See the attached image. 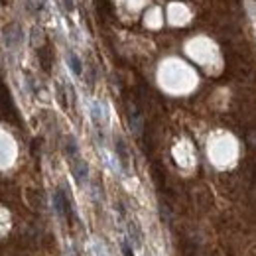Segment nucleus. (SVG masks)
I'll use <instances>...</instances> for the list:
<instances>
[{
  "mask_svg": "<svg viewBox=\"0 0 256 256\" xmlns=\"http://www.w3.org/2000/svg\"><path fill=\"white\" fill-rule=\"evenodd\" d=\"M54 205H56V211L62 217H69L71 215V203H69V197L65 195L64 190H56V193H54Z\"/></svg>",
  "mask_w": 256,
  "mask_h": 256,
  "instance_id": "f257e3e1",
  "label": "nucleus"
},
{
  "mask_svg": "<svg viewBox=\"0 0 256 256\" xmlns=\"http://www.w3.org/2000/svg\"><path fill=\"white\" fill-rule=\"evenodd\" d=\"M2 36H4L6 46H8V48H14V46L22 40V30H20L16 24H10V26H6V28L2 30Z\"/></svg>",
  "mask_w": 256,
  "mask_h": 256,
  "instance_id": "f03ea898",
  "label": "nucleus"
},
{
  "mask_svg": "<svg viewBox=\"0 0 256 256\" xmlns=\"http://www.w3.org/2000/svg\"><path fill=\"white\" fill-rule=\"evenodd\" d=\"M128 118H130V126H132V130H134L136 134H140V130H142V118H140V114H138V110H136L134 106L128 108Z\"/></svg>",
  "mask_w": 256,
  "mask_h": 256,
  "instance_id": "7ed1b4c3",
  "label": "nucleus"
},
{
  "mask_svg": "<svg viewBox=\"0 0 256 256\" xmlns=\"http://www.w3.org/2000/svg\"><path fill=\"white\" fill-rule=\"evenodd\" d=\"M73 174H75V178L79 182H85L87 180V164L81 160H75V164H73Z\"/></svg>",
  "mask_w": 256,
  "mask_h": 256,
  "instance_id": "20e7f679",
  "label": "nucleus"
},
{
  "mask_svg": "<svg viewBox=\"0 0 256 256\" xmlns=\"http://www.w3.org/2000/svg\"><path fill=\"white\" fill-rule=\"evenodd\" d=\"M67 64H69V67H71V71L75 73V75H81V69H83V65H81V62H79V58L71 52L69 56H67Z\"/></svg>",
  "mask_w": 256,
  "mask_h": 256,
  "instance_id": "39448f33",
  "label": "nucleus"
},
{
  "mask_svg": "<svg viewBox=\"0 0 256 256\" xmlns=\"http://www.w3.org/2000/svg\"><path fill=\"white\" fill-rule=\"evenodd\" d=\"M28 2L32 4V8H34V10H38V12L46 8V0H28Z\"/></svg>",
  "mask_w": 256,
  "mask_h": 256,
  "instance_id": "423d86ee",
  "label": "nucleus"
},
{
  "mask_svg": "<svg viewBox=\"0 0 256 256\" xmlns=\"http://www.w3.org/2000/svg\"><path fill=\"white\" fill-rule=\"evenodd\" d=\"M122 254H124V256H134V252H132V250H130V246H128L126 242H124V244H122Z\"/></svg>",
  "mask_w": 256,
  "mask_h": 256,
  "instance_id": "0eeeda50",
  "label": "nucleus"
}]
</instances>
